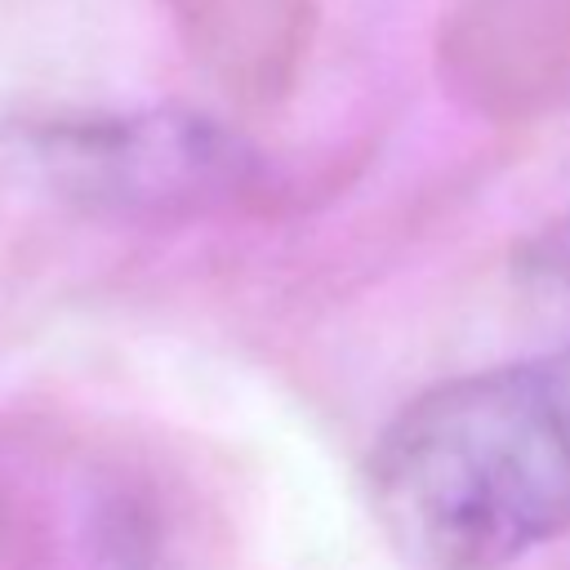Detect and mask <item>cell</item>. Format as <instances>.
Segmentation results:
<instances>
[{
	"instance_id": "2",
	"label": "cell",
	"mask_w": 570,
	"mask_h": 570,
	"mask_svg": "<svg viewBox=\"0 0 570 570\" xmlns=\"http://www.w3.org/2000/svg\"><path fill=\"white\" fill-rule=\"evenodd\" d=\"M521 272L543 289L570 294V214L521 245Z\"/></svg>"
},
{
	"instance_id": "1",
	"label": "cell",
	"mask_w": 570,
	"mask_h": 570,
	"mask_svg": "<svg viewBox=\"0 0 570 570\" xmlns=\"http://www.w3.org/2000/svg\"><path fill=\"white\" fill-rule=\"evenodd\" d=\"M370 503L414 570H503L570 530V352L450 379L370 454Z\"/></svg>"
}]
</instances>
